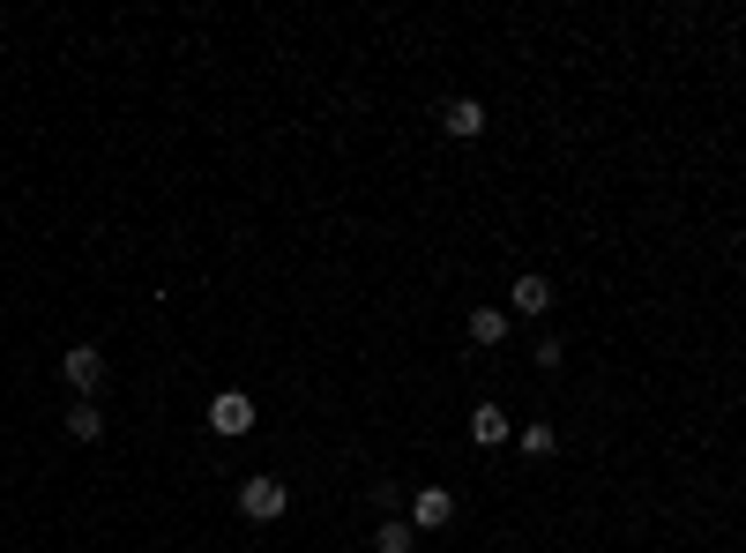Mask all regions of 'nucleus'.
I'll return each instance as SVG.
<instances>
[{"label":"nucleus","mask_w":746,"mask_h":553,"mask_svg":"<svg viewBox=\"0 0 746 553\" xmlns=\"http://www.w3.org/2000/svg\"><path fill=\"white\" fill-rule=\"evenodd\" d=\"M284 509H291L284 479H240V516H247V523H277Z\"/></svg>","instance_id":"obj_1"},{"label":"nucleus","mask_w":746,"mask_h":553,"mask_svg":"<svg viewBox=\"0 0 746 553\" xmlns=\"http://www.w3.org/2000/svg\"><path fill=\"white\" fill-rule=\"evenodd\" d=\"M209 434H224V441L254 434V396H247V389H224V396H209Z\"/></svg>","instance_id":"obj_2"},{"label":"nucleus","mask_w":746,"mask_h":553,"mask_svg":"<svg viewBox=\"0 0 746 553\" xmlns=\"http://www.w3.org/2000/svg\"><path fill=\"white\" fill-rule=\"evenodd\" d=\"M448 523H456V494H448V486H418L411 494V531L426 539V531H448Z\"/></svg>","instance_id":"obj_3"},{"label":"nucleus","mask_w":746,"mask_h":553,"mask_svg":"<svg viewBox=\"0 0 746 553\" xmlns=\"http://www.w3.org/2000/svg\"><path fill=\"white\" fill-rule=\"evenodd\" d=\"M60 375H68V389H75V396H90V389L105 382V352H97V344H68Z\"/></svg>","instance_id":"obj_4"},{"label":"nucleus","mask_w":746,"mask_h":553,"mask_svg":"<svg viewBox=\"0 0 746 553\" xmlns=\"http://www.w3.org/2000/svg\"><path fill=\"white\" fill-rule=\"evenodd\" d=\"M441 135L478 142V135H486V105H478V97H448V105H441Z\"/></svg>","instance_id":"obj_5"},{"label":"nucleus","mask_w":746,"mask_h":553,"mask_svg":"<svg viewBox=\"0 0 746 553\" xmlns=\"http://www.w3.org/2000/svg\"><path fill=\"white\" fill-rule=\"evenodd\" d=\"M508 307H515V314H531V322H538L545 307H552V285H545L538 269H523V277H515V292H508Z\"/></svg>","instance_id":"obj_6"},{"label":"nucleus","mask_w":746,"mask_h":553,"mask_svg":"<svg viewBox=\"0 0 746 553\" xmlns=\"http://www.w3.org/2000/svg\"><path fill=\"white\" fill-rule=\"evenodd\" d=\"M508 434H515V419H508L500 404H478V412H470V441H478V449H500Z\"/></svg>","instance_id":"obj_7"},{"label":"nucleus","mask_w":746,"mask_h":553,"mask_svg":"<svg viewBox=\"0 0 746 553\" xmlns=\"http://www.w3.org/2000/svg\"><path fill=\"white\" fill-rule=\"evenodd\" d=\"M373 553H418V531H411V516H388V523L373 531Z\"/></svg>","instance_id":"obj_8"},{"label":"nucleus","mask_w":746,"mask_h":553,"mask_svg":"<svg viewBox=\"0 0 746 553\" xmlns=\"http://www.w3.org/2000/svg\"><path fill=\"white\" fill-rule=\"evenodd\" d=\"M470 344H508V307H470Z\"/></svg>","instance_id":"obj_9"},{"label":"nucleus","mask_w":746,"mask_h":553,"mask_svg":"<svg viewBox=\"0 0 746 553\" xmlns=\"http://www.w3.org/2000/svg\"><path fill=\"white\" fill-rule=\"evenodd\" d=\"M68 434H75V441H97V434H105V412H97L90 396H75V412H68Z\"/></svg>","instance_id":"obj_10"},{"label":"nucleus","mask_w":746,"mask_h":553,"mask_svg":"<svg viewBox=\"0 0 746 553\" xmlns=\"http://www.w3.org/2000/svg\"><path fill=\"white\" fill-rule=\"evenodd\" d=\"M515 441H523V449H531V457H552V426H523V434H515Z\"/></svg>","instance_id":"obj_11"}]
</instances>
